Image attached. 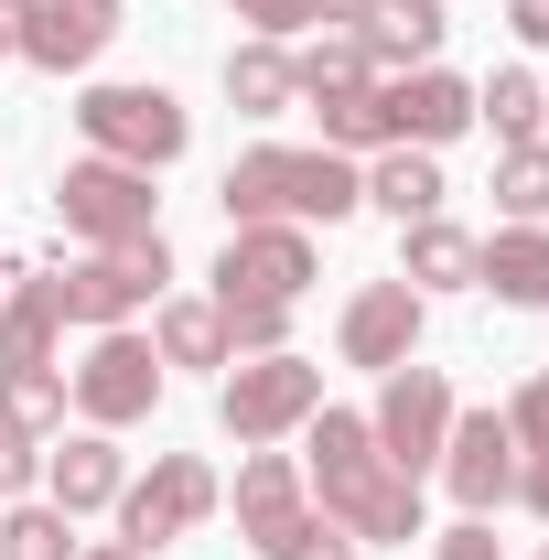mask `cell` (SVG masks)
Listing matches in <instances>:
<instances>
[{
	"label": "cell",
	"instance_id": "obj_1",
	"mask_svg": "<svg viewBox=\"0 0 549 560\" xmlns=\"http://www.w3.org/2000/svg\"><path fill=\"white\" fill-rule=\"evenodd\" d=\"M313 453H302V486L324 495V517H335L344 539L366 550V539H420V486L377 453V431L355 410H313Z\"/></svg>",
	"mask_w": 549,
	"mask_h": 560
},
{
	"label": "cell",
	"instance_id": "obj_2",
	"mask_svg": "<svg viewBox=\"0 0 549 560\" xmlns=\"http://www.w3.org/2000/svg\"><path fill=\"white\" fill-rule=\"evenodd\" d=\"M226 226H335V215L366 206V173L344 162V151H280V140H259V151H237L226 162Z\"/></svg>",
	"mask_w": 549,
	"mask_h": 560
},
{
	"label": "cell",
	"instance_id": "obj_3",
	"mask_svg": "<svg viewBox=\"0 0 549 560\" xmlns=\"http://www.w3.org/2000/svg\"><path fill=\"white\" fill-rule=\"evenodd\" d=\"M237 528L259 539V560H355V539L302 495V464L270 453V442L237 464Z\"/></svg>",
	"mask_w": 549,
	"mask_h": 560
},
{
	"label": "cell",
	"instance_id": "obj_4",
	"mask_svg": "<svg viewBox=\"0 0 549 560\" xmlns=\"http://www.w3.org/2000/svg\"><path fill=\"white\" fill-rule=\"evenodd\" d=\"M75 130H86L97 162H140V173H162V162H184L195 119H184L173 86H86V97H75Z\"/></svg>",
	"mask_w": 549,
	"mask_h": 560
},
{
	"label": "cell",
	"instance_id": "obj_5",
	"mask_svg": "<svg viewBox=\"0 0 549 560\" xmlns=\"http://www.w3.org/2000/svg\"><path fill=\"white\" fill-rule=\"evenodd\" d=\"M324 410V366L313 355H248V366H226V388H215V420L237 431V453H259L280 431H302V420Z\"/></svg>",
	"mask_w": 549,
	"mask_h": 560
},
{
	"label": "cell",
	"instance_id": "obj_6",
	"mask_svg": "<svg viewBox=\"0 0 549 560\" xmlns=\"http://www.w3.org/2000/svg\"><path fill=\"white\" fill-rule=\"evenodd\" d=\"M215 506H226V486H215L206 453H162L140 486H119V539L151 560V550H173V539H195Z\"/></svg>",
	"mask_w": 549,
	"mask_h": 560
},
{
	"label": "cell",
	"instance_id": "obj_7",
	"mask_svg": "<svg viewBox=\"0 0 549 560\" xmlns=\"http://www.w3.org/2000/svg\"><path fill=\"white\" fill-rule=\"evenodd\" d=\"M162 280H173V248L162 237H130V248H86L75 270H55V302H66V324H130L162 302Z\"/></svg>",
	"mask_w": 549,
	"mask_h": 560
},
{
	"label": "cell",
	"instance_id": "obj_8",
	"mask_svg": "<svg viewBox=\"0 0 549 560\" xmlns=\"http://www.w3.org/2000/svg\"><path fill=\"white\" fill-rule=\"evenodd\" d=\"M151 206H162V195H151V173H140V162H97V151H86V162H66V184H55V215H66L86 248L162 237V226H151Z\"/></svg>",
	"mask_w": 549,
	"mask_h": 560
},
{
	"label": "cell",
	"instance_id": "obj_9",
	"mask_svg": "<svg viewBox=\"0 0 549 560\" xmlns=\"http://www.w3.org/2000/svg\"><path fill=\"white\" fill-rule=\"evenodd\" d=\"M366 431H377V453L420 486V475L442 464V442H453V377H442V366H388V388H377Z\"/></svg>",
	"mask_w": 549,
	"mask_h": 560
},
{
	"label": "cell",
	"instance_id": "obj_10",
	"mask_svg": "<svg viewBox=\"0 0 549 560\" xmlns=\"http://www.w3.org/2000/svg\"><path fill=\"white\" fill-rule=\"evenodd\" d=\"M75 410H86V431H119V420H151V399H162V355L140 346L130 324H108L97 346L66 366Z\"/></svg>",
	"mask_w": 549,
	"mask_h": 560
},
{
	"label": "cell",
	"instance_id": "obj_11",
	"mask_svg": "<svg viewBox=\"0 0 549 560\" xmlns=\"http://www.w3.org/2000/svg\"><path fill=\"white\" fill-rule=\"evenodd\" d=\"M313 291V237L302 226H226L215 302H302Z\"/></svg>",
	"mask_w": 549,
	"mask_h": 560
},
{
	"label": "cell",
	"instance_id": "obj_12",
	"mask_svg": "<svg viewBox=\"0 0 549 560\" xmlns=\"http://www.w3.org/2000/svg\"><path fill=\"white\" fill-rule=\"evenodd\" d=\"M442 486L464 495V517H495V506L517 495V431H506V410H453Z\"/></svg>",
	"mask_w": 549,
	"mask_h": 560
},
{
	"label": "cell",
	"instance_id": "obj_13",
	"mask_svg": "<svg viewBox=\"0 0 549 560\" xmlns=\"http://www.w3.org/2000/svg\"><path fill=\"white\" fill-rule=\"evenodd\" d=\"M108 33H119V0H22V66L44 75H86L97 55H108Z\"/></svg>",
	"mask_w": 549,
	"mask_h": 560
},
{
	"label": "cell",
	"instance_id": "obj_14",
	"mask_svg": "<svg viewBox=\"0 0 549 560\" xmlns=\"http://www.w3.org/2000/svg\"><path fill=\"white\" fill-rule=\"evenodd\" d=\"M420 313H431V302H420L410 280H366V291L344 302V366H377V377L410 366L420 355Z\"/></svg>",
	"mask_w": 549,
	"mask_h": 560
},
{
	"label": "cell",
	"instance_id": "obj_15",
	"mask_svg": "<svg viewBox=\"0 0 549 560\" xmlns=\"http://www.w3.org/2000/svg\"><path fill=\"white\" fill-rule=\"evenodd\" d=\"M377 97H388V130L410 140V151H442L453 130H475V86H464V75H442V66L388 75Z\"/></svg>",
	"mask_w": 549,
	"mask_h": 560
},
{
	"label": "cell",
	"instance_id": "obj_16",
	"mask_svg": "<svg viewBox=\"0 0 549 560\" xmlns=\"http://www.w3.org/2000/svg\"><path fill=\"white\" fill-rule=\"evenodd\" d=\"M119 486H130V464H119V442H108V431H75L66 453L44 464V506H66V517L119 506Z\"/></svg>",
	"mask_w": 549,
	"mask_h": 560
},
{
	"label": "cell",
	"instance_id": "obj_17",
	"mask_svg": "<svg viewBox=\"0 0 549 560\" xmlns=\"http://www.w3.org/2000/svg\"><path fill=\"white\" fill-rule=\"evenodd\" d=\"M355 44H366V66H388V75H410L442 55V0H366L355 11Z\"/></svg>",
	"mask_w": 549,
	"mask_h": 560
},
{
	"label": "cell",
	"instance_id": "obj_18",
	"mask_svg": "<svg viewBox=\"0 0 549 560\" xmlns=\"http://www.w3.org/2000/svg\"><path fill=\"white\" fill-rule=\"evenodd\" d=\"M475 237H464V226H453V215H420V226H399V280H410L420 302H431V291H475Z\"/></svg>",
	"mask_w": 549,
	"mask_h": 560
},
{
	"label": "cell",
	"instance_id": "obj_19",
	"mask_svg": "<svg viewBox=\"0 0 549 560\" xmlns=\"http://www.w3.org/2000/svg\"><path fill=\"white\" fill-rule=\"evenodd\" d=\"M475 280L506 302V313H539V302H549V226H506V237H484Z\"/></svg>",
	"mask_w": 549,
	"mask_h": 560
},
{
	"label": "cell",
	"instance_id": "obj_20",
	"mask_svg": "<svg viewBox=\"0 0 549 560\" xmlns=\"http://www.w3.org/2000/svg\"><path fill=\"white\" fill-rule=\"evenodd\" d=\"M442 195H453V184H442V162H431V151H410V140H388V151H377V173H366V206L399 215V226L442 215Z\"/></svg>",
	"mask_w": 549,
	"mask_h": 560
},
{
	"label": "cell",
	"instance_id": "obj_21",
	"mask_svg": "<svg viewBox=\"0 0 549 560\" xmlns=\"http://www.w3.org/2000/svg\"><path fill=\"white\" fill-rule=\"evenodd\" d=\"M55 346H66V302H55V280L0 291V366H55Z\"/></svg>",
	"mask_w": 549,
	"mask_h": 560
},
{
	"label": "cell",
	"instance_id": "obj_22",
	"mask_svg": "<svg viewBox=\"0 0 549 560\" xmlns=\"http://www.w3.org/2000/svg\"><path fill=\"white\" fill-rule=\"evenodd\" d=\"M66 366H0V431L11 442H44V431H66Z\"/></svg>",
	"mask_w": 549,
	"mask_h": 560
},
{
	"label": "cell",
	"instance_id": "obj_23",
	"mask_svg": "<svg viewBox=\"0 0 549 560\" xmlns=\"http://www.w3.org/2000/svg\"><path fill=\"white\" fill-rule=\"evenodd\" d=\"M151 355H162V366H237L215 302H162V313H151Z\"/></svg>",
	"mask_w": 549,
	"mask_h": 560
},
{
	"label": "cell",
	"instance_id": "obj_24",
	"mask_svg": "<svg viewBox=\"0 0 549 560\" xmlns=\"http://www.w3.org/2000/svg\"><path fill=\"white\" fill-rule=\"evenodd\" d=\"M291 97H302V86H291V55H280V44H237V55H226V108H237V119H280Z\"/></svg>",
	"mask_w": 549,
	"mask_h": 560
},
{
	"label": "cell",
	"instance_id": "obj_25",
	"mask_svg": "<svg viewBox=\"0 0 549 560\" xmlns=\"http://www.w3.org/2000/svg\"><path fill=\"white\" fill-rule=\"evenodd\" d=\"M495 215L506 226H539L549 215V140H506L495 151Z\"/></svg>",
	"mask_w": 549,
	"mask_h": 560
},
{
	"label": "cell",
	"instance_id": "obj_26",
	"mask_svg": "<svg viewBox=\"0 0 549 560\" xmlns=\"http://www.w3.org/2000/svg\"><path fill=\"white\" fill-rule=\"evenodd\" d=\"M475 119H495V140H539V119H549V86L528 66H495L475 86Z\"/></svg>",
	"mask_w": 549,
	"mask_h": 560
},
{
	"label": "cell",
	"instance_id": "obj_27",
	"mask_svg": "<svg viewBox=\"0 0 549 560\" xmlns=\"http://www.w3.org/2000/svg\"><path fill=\"white\" fill-rule=\"evenodd\" d=\"M291 86L324 108V97H355V86H377V66H366V44H355V33H324L313 55H291Z\"/></svg>",
	"mask_w": 549,
	"mask_h": 560
},
{
	"label": "cell",
	"instance_id": "obj_28",
	"mask_svg": "<svg viewBox=\"0 0 549 560\" xmlns=\"http://www.w3.org/2000/svg\"><path fill=\"white\" fill-rule=\"evenodd\" d=\"M313 119H324V151H344V162H355V151H388V97H377V86H355V97H324V108H313Z\"/></svg>",
	"mask_w": 549,
	"mask_h": 560
},
{
	"label": "cell",
	"instance_id": "obj_29",
	"mask_svg": "<svg viewBox=\"0 0 549 560\" xmlns=\"http://www.w3.org/2000/svg\"><path fill=\"white\" fill-rule=\"evenodd\" d=\"M0 560H75V517L66 506H11L0 517Z\"/></svg>",
	"mask_w": 549,
	"mask_h": 560
},
{
	"label": "cell",
	"instance_id": "obj_30",
	"mask_svg": "<svg viewBox=\"0 0 549 560\" xmlns=\"http://www.w3.org/2000/svg\"><path fill=\"white\" fill-rule=\"evenodd\" d=\"M226 313V355H280L291 346V302H215Z\"/></svg>",
	"mask_w": 549,
	"mask_h": 560
},
{
	"label": "cell",
	"instance_id": "obj_31",
	"mask_svg": "<svg viewBox=\"0 0 549 560\" xmlns=\"http://www.w3.org/2000/svg\"><path fill=\"white\" fill-rule=\"evenodd\" d=\"M506 431H517V453H549V366L517 388V410H506Z\"/></svg>",
	"mask_w": 549,
	"mask_h": 560
},
{
	"label": "cell",
	"instance_id": "obj_32",
	"mask_svg": "<svg viewBox=\"0 0 549 560\" xmlns=\"http://www.w3.org/2000/svg\"><path fill=\"white\" fill-rule=\"evenodd\" d=\"M237 22H248L259 44H280V33H302V22H313V0H237Z\"/></svg>",
	"mask_w": 549,
	"mask_h": 560
},
{
	"label": "cell",
	"instance_id": "obj_33",
	"mask_svg": "<svg viewBox=\"0 0 549 560\" xmlns=\"http://www.w3.org/2000/svg\"><path fill=\"white\" fill-rule=\"evenodd\" d=\"M442 560H506V550H495L484 517H464V528H442Z\"/></svg>",
	"mask_w": 549,
	"mask_h": 560
},
{
	"label": "cell",
	"instance_id": "obj_34",
	"mask_svg": "<svg viewBox=\"0 0 549 560\" xmlns=\"http://www.w3.org/2000/svg\"><path fill=\"white\" fill-rule=\"evenodd\" d=\"M33 486V442H11V431H0V495H22Z\"/></svg>",
	"mask_w": 549,
	"mask_h": 560
},
{
	"label": "cell",
	"instance_id": "obj_35",
	"mask_svg": "<svg viewBox=\"0 0 549 560\" xmlns=\"http://www.w3.org/2000/svg\"><path fill=\"white\" fill-rule=\"evenodd\" d=\"M506 22H517V44H549V0H506Z\"/></svg>",
	"mask_w": 549,
	"mask_h": 560
},
{
	"label": "cell",
	"instance_id": "obj_36",
	"mask_svg": "<svg viewBox=\"0 0 549 560\" xmlns=\"http://www.w3.org/2000/svg\"><path fill=\"white\" fill-rule=\"evenodd\" d=\"M517 495H528V506L549 517V453H528V464H517Z\"/></svg>",
	"mask_w": 549,
	"mask_h": 560
},
{
	"label": "cell",
	"instance_id": "obj_37",
	"mask_svg": "<svg viewBox=\"0 0 549 560\" xmlns=\"http://www.w3.org/2000/svg\"><path fill=\"white\" fill-rule=\"evenodd\" d=\"M11 44H22V0H0V66H11Z\"/></svg>",
	"mask_w": 549,
	"mask_h": 560
},
{
	"label": "cell",
	"instance_id": "obj_38",
	"mask_svg": "<svg viewBox=\"0 0 549 560\" xmlns=\"http://www.w3.org/2000/svg\"><path fill=\"white\" fill-rule=\"evenodd\" d=\"M355 11H366V0H313V22H344V33H355Z\"/></svg>",
	"mask_w": 549,
	"mask_h": 560
},
{
	"label": "cell",
	"instance_id": "obj_39",
	"mask_svg": "<svg viewBox=\"0 0 549 560\" xmlns=\"http://www.w3.org/2000/svg\"><path fill=\"white\" fill-rule=\"evenodd\" d=\"M75 560H140V550H130V539H108V550H75Z\"/></svg>",
	"mask_w": 549,
	"mask_h": 560
},
{
	"label": "cell",
	"instance_id": "obj_40",
	"mask_svg": "<svg viewBox=\"0 0 549 560\" xmlns=\"http://www.w3.org/2000/svg\"><path fill=\"white\" fill-rule=\"evenodd\" d=\"M539 560H549V550H539Z\"/></svg>",
	"mask_w": 549,
	"mask_h": 560
}]
</instances>
